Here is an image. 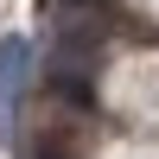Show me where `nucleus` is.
<instances>
[{
	"label": "nucleus",
	"mask_w": 159,
	"mask_h": 159,
	"mask_svg": "<svg viewBox=\"0 0 159 159\" xmlns=\"http://www.w3.org/2000/svg\"><path fill=\"white\" fill-rule=\"evenodd\" d=\"M25 64H32V45L19 32L0 38V140L13 134V115H19V89H25Z\"/></svg>",
	"instance_id": "f257e3e1"
},
{
	"label": "nucleus",
	"mask_w": 159,
	"mask_h": 159,
	"mask_svg": "<svg viewBox=\"0 0 159 159\" xmlns=\"http://www.w3.org/2000/svg\"><path fill=\"white\" fill-rule=\"evenodd\" d=\"M51 96H64L70 108H96V83H89L76 64H57V70H51Z\"/></svg>",
	"instance_id": "f03ea898"
},
{
	"label": "nucleus",
	"mask_w": 159,
	"mask_h": 159,
	"mask_svg": "<svg viewBox=\"0 0 159 159\" xmlns=\"http://www.w3.org/2000/svg\"><path fill=\"white\" fill-rule=\"evenodd\" d=\"M70 7H102V0H70Z\"/></svg>",
	"instance_id": "7ed1b4c3"
}]
</instances>
